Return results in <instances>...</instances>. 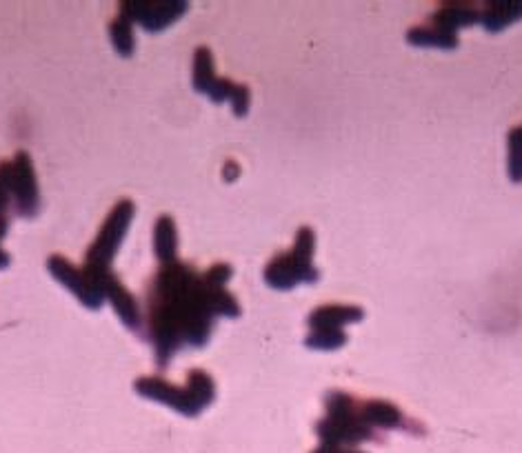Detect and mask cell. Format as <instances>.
Returning <instances> with one entry per match:
<instances>
[{
  "instance_id": "6da1fadb",
  "label": "cell",
  "mask_w": 522,
  "mask_h": 453,
  "mask_svg": "<svg viewBox=\"0 0 522 453\" xmlns=\"http://www.w3.org/2000/svg\"><path fill=\"white\" fill-rule=\"evenodd\" d=\"M229 278V265H216L203 276L180 263L158 271L149 294V334L160 367L165 369L169 358L183 345H207L218 316H240L236 298L225 291Z\"/></svg>"
},
{
  "instance_id": "7a4b0ae2",
  "label": "cell",
  "mask_w": 522,
  "mask_h": 453,
  "mask_svg": "<svg viewBox=\"0 0 522 453\" xmlns=\"http://www.w3.org/2000/svg\"><path fill=\"white\" fill-rule=\"evenodd\" d=\"M136 391L140 396H145L149 400L165 402V405H169L189 418L198 416L207 405H212V400L216 396L212 376L205 374V371H200V369L189 371L185 389L172 387L167 380H160V378H140L136 382Z\"/></svg>"
},
{
  "instance_id": "3957f363",
  "label": "cell",
  "mask_w": 522,
  "mask_h": 453,
  "mask_svg": "<svg viewBox=\"0 0 522 453\" xmlns=\"http://www.w3.org/2000/svg\"><path fill=\"white\" fill-rule=\"evenodd\" d=\"M316 236L309 227H303L296 234L294 249L287 251L283 256H276L265 269V280L269 287L289 291L296 285L314 283L318 280V269L311 265V256H314Z\"/></svg>"
},
{
  "instance_id": "277c9868",
  "label": "cell",
  "mask_w": 522,
  "mask_h": 453,
  "mask_svg": "<svg viewBox=\"0 0 522 453\" xmlns=\"http://www.w3.org/2000/svg\"><path fill=\"white\" fill-rule=\"evenodd\" d=\"M192 87L198 94H205L214 100V103L232 105L234 114L238 118H245L249 114V105H252V89L247 85L234 83L229 78H218L214 67V54L209 47H198L194 54V72H192Z\"/></svg>"
},
{
  "instance_id": "5b68a950",
  "label": "cell",
  "mask_w": 522,
  "mask_h": 453,
  "mask_svg": "<svg viewBox=\"0 0 522 453\" xmlns=\"http://www.w3.org/2000/svg\"><path fill=\"white\" fill-rule=\"evenodd\" d=\"M365 318V311L356 305H325L311 311L309 329L305 345L309 349H340L347 345V334L343 331L349 322H360Z\"/></svg>"
},
{
  "instance_id": "8992f818",
  "label": "cell",
  "mask_w": 522,
  "mask_h": 453,
  "mask_svg": "<svg viewBox=\"0 0 522 453\" xmlns=\"http://www.w3.org/2000/svg\"><path fill=\"white\" fill-rule=\"evenodd\" d=\"M5 171L9 203L18 216L34 218L40 211V191L34 171V160L27 151H18L12 160H0Z\"/></svg>"
},
{
  "instance_id": "52a82bcc",
  "label": "cell",
  "mask_w": 522,
  "mask_h": 453,
  "mask_svg": "<svg viewBox=\"0 0 522 453\" xmlns=\"http://www.w3.org/2000/svg\"><path fill=\"white\" fill-rule=\"evenodd\" d=\"M136 214V207L129 198L118 200L114 209L109 211L107 220L100 227V234L94 240L92 249L87 251V269L85 271H109V265L116 256V251L123 243L132 218Z\"/></svg>"
},
{
  "instance_id": "ba28073f",
  "label": "cell",
  "mask_w": 522,
  "mask_h": 453,
  "mask_svg": "<svg viewBox=\"0 0 522 453\" xmlns=\"http://www.w3.org/2000/svg\"><path fill=\"white\" fill-rule=\"evenodd\" d=\"M189 3L169 0V3H147V0H125L120 5V14H125L132 23L145 27L147 32H163L178 18H183Z\"/></svg>"
},
{
  "instance_id": "9c48e42d",
  "label": "cell",
  "mask_w": 522,
  "mask_h": 453,
  "mask_svg": "<svg viewBox=\"0 0 522 453\" xmlns=\"http://www.w3.org/2000/svg\"><path fill=\"white\" fill-rule=\"evenodd\" d=\"M47 267H49V271H52L58 283H63L69 291H72V294L80 302H83L85 307L98 309L100 305H103V298H100L94 291V287L87 283V278H85L83 271H78L72 263H67L63 256H52V258H49Z\"/></svg>"
},
{
  "instance_id": "30bf717a",
  "label": "cell",
  "mask_w": 522,
  "mask_h": 453,
  "mask_svg": "<svg viewBox=\"0 0 522 453\" xmlns=\"http://www.w3.org/2000/svg\"><path fill=\"white\" fill-rule=\"evenodd\" d=\"M480 20V12L469 3H445L438 7V12L429 18L431 27L440 29L445 34H454L458 36L460 29L476 25Z\"/></svg>"
},
{
  "instance_id": "8fae6325",
  "label": "cell",
  "mask_w": 522,
  "mask_h": 453,
  "mask_svg": "<svg viewBox=\"0 0 522 453\" xmlns=\"http://www.w3.org/2000/svg\"><path fill=\"white\" fill-rule=\"evenodd\" d=\"M522 20V0H500V3H487L480 12L478 23L483 25L489 34L503 32L505 27Z\"/></svg>"
},
{
  "instance_id": "7c38bea8",
  "label": "cell",
  "mask_w": 522,
  "mask_h": 453,
  "mask_svg": "<svg viewBox=\"0 0 522 453\" xmlns=\"http://www.w3.org/2000/svg\"><path fill=\"white\" fill-rule=\"evenodd\" d=\"M407 43L414 47H431V49H456L460 45L458 36L440 32V29L431 25L411 27L407 32Z\"/></svg>"
},
{
  "instance_id": "4fadbf2b",
  "label": "cell",
  "mask_w": 522,
  "mask_h": 453,
  "mask_svg": "<svg viewBox=\"0 0 522 453\" xmlns=\"http://www.w3.org/2000/svg\"><path fill=\"white\" fill-rule=\"evenodd\" d=\"M176 225L172 216H160L154 227V251L163 263H176Z\"/></svg>"
},
{
  "instance_id": "5bb4252c",
  "label": "cell",
  "mask_w": 522,
  "mask_h": 453,
  "mask_svg": "<svg viewBox=\"0 0 522 453\" xmlns=\"http://www.w3.org/2000/svg\"><path fill=\"white\" fill-rule=\"evenodd\" d=\"M109 38L118 56L132 58L136 49V36H134V23L125 14H118L112 25H109Z\"/></svg>"
},
{
  "instance_id": "9a60e30c",
  "label": "cell",
  "mask_w": 522,
  "mask_h": 453,
  "mask_svg": "<svg viewBox=\"0 0 522 453\" xmlns=\"http://www.w3.org/2000/svg\"><path fill=\"white\" fill-rule=\"evenodd\" d=\"M507 176L511 183H522V127L509 129L507 134Z\"/></svg>"
},
{
  "instance_id": "2e32d148",
  "label": "cell",
  "mask_w": 522,
  "mask_h": 453,
  "mask_svg": "<svg viewBox=\"0 0 522 453\" xmlns=\"http://www.w3.org/2000/svg\"><path fill=\"white\" fill-rule=\"evenodd\" d=\"M240 176V165L236 163V160H227L225 163V171H223V178L227 180V183H234V180Z\"/></svg>"
},
{
  "instance_id": "e0dca14e",
  "label": "cell",
  "mask_w": 522,
  "mask_h": 453,
  "mask_svg": "<svg viewBox=\"0 0 522 453\" xmlns=\"http://www.w3.org/2000/svg\"><path fill=\"white\" fill-rule=\"evenodd\" d=\"M9 229V220L7 218H0V238L7 234ZM9 265V254H5L3 249H0V269H5Z\"/></svg>"
}]
</instances>
